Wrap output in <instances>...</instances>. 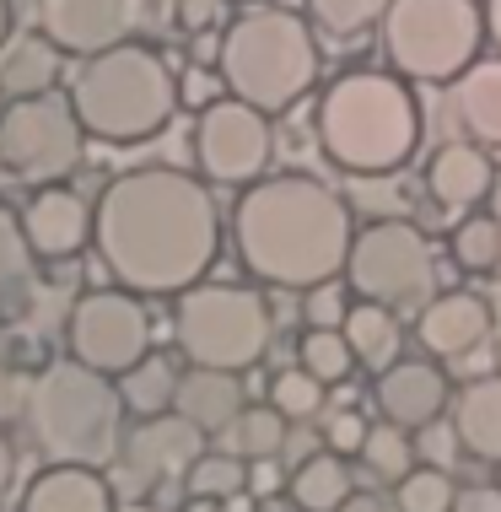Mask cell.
Returning a JSON list of instances; mask_svg holds the SVG:
<instances>
[{"label":"cell","instance_id":"1","mask_svg":"<svg viewBox=\"0 0 501 512\" xmlns=\"http://www.w3.org/2000/svg\"><path fill=\"white\" fill-rule=\"evenodd\" d=\"M92 248L124 292L184 297L221 248L216 200L178 168H130L97 195Z\"/></svg>","mask_w":501,"mask_h":512},{"label":"cell","instance_id":"2","mask_svg":"<svg viewBox=\"0 0 501 512\" xmlns=\"http://www.w3.org/2000/svg\"><path fill=\"white\" fill-rule=\"evenodd\" d=\"M232 232H238V254L248 275L291 286V292L329 286L351 265L356 248L351 205L340 200V189L318 184L308 173H281L254 184L238 200Z\"/></svg>","mask_w":501,"mask_h":512},{"label":"cell","instance_id":"3","mask_svg":"<svg viewBox=\"0 0 501 512\" xmlns=\"http://www.w3.org/2000/svg\"><path fill=\"white\" fill-rule=\"evenodd\" d=\"M318 141L345 173L383 178L410 162L415 141H421V108L399 76L351 71L318 103Z\"/></svg>","mask_w":501,"mask_h":512},{"label":"cell","instance_id":"4","mask_svg":"<svg viewBox=\"0 0 501 512\" xmlns=\"http://www.w3.org/2000/svg\"><path fill=\"white\" fill-rule=\"evenodd\" d=\"M119 421H124V399L103 372L81 362H49L33 378L27 426H33L38 448L54 464H76V469L119 464V448H124Z\"/></svg>","mask_w":501,"mask_h":512},{"label":"cell","instance_id":"5","mask_svg":"<svg viewBox=\"0 0 501 512\" xmlns=\"http://www.w3.org/2000/svg\"><path fill=\"white\" fill-rule=\"evenodd\" d=\"M71 103L87 135L97 141H146L157 135L178 108V81L167 71V60L146 44H124L108 49L97 60H81V71L71 81Z\"/></svg>","mask_w":501,"mask_h":512},{"label":"cell","instance_id":"6","mask_svg":"<svg viewBox=\"0 0 501 512\" xmlns=\"http://www.w3.org/2000/svg\"><path fill=\"white\" fill-rule=\"evenodd\" d=\"M221 81L259 114H281L318 81V44L291 11L259 6L221 33Z\"/></svg>","mask_w":501,"mask_h":512},{"label":"cell","instance_id":"7","mask_svg":"<svg viewBox=\"0 0 501 512\" xmlns=\"http://www.w3.org/2000/svg\"><path fill=\"white\" fill-rule=\"evenodd\" d=\"M485 38V11L475 0H394L383 17L388 60L415 81H464Z\"/></svg>","mask_w":501,"mask_h":512},{"label":"cell","instance_id":"8","mask_svg":"<svg viewBox=\"0 0 501 512\" xmlns=\"http://www.w3.org/2000/svg\"><path fill=\"white\" fill-rule=\"evenodd\" d=\"M178 345L194 367L211 372H232L259 367L270 351V302L254 286H194L178 297Z\"/></svg>","mask_w":501,"mask_h":512},{"label":"cell","instance_id":"9","mask_svg":"<svg viewBox=\"0 0 501 512\" xmlns=\"http://www.w3.org/2000/svg\"><path fill=\"white\" fill-rule=\"evenodd\" d=\"M87 146V124H81L71 92H49V98H27L0 108V168L27 184H60L81 162Z\"/></svg>","mask_w":501,"mask_h":512},{"label":"cell","instance_id":"10","mask_svg":"<svg viewBox=\"0 0 501 512\" xmlns=\"http://www.w3.org/2000/svg\"><path fill=\"white\" fill-rule=\"evenodd\" d=\"M351 286L361 292V302H378V308H410L431 292L437 270H431V243L421 238V227L388 216V221H372L367 232L356 238L351 248Z\"/></svg>","mask_w":501,"mask_h":512},{"label":"cell","instance_id":"11","mask_svg":"<svg viewBox=\"0 0 501 512\" xmlns=\"http://www.w3.org/2000/svg\"><path fill=\"white\" fill-rule=\"evenodd\" d=\"M151 345V318L141 308V297L108 286V292H87L71 308V362L103 372V378H124L130 367L146 362Z\"/></svg>","mask_w":501,"mask_h":512},{"label":"cell","instance_id":"12","mask_svg":"<svg viewBox=\"0 0 501 512\" xmlns=\"http://www.w3.org/2000/svg\"><path fill=\"white\" fill-rule=\"evenodd\" d=\"M194 157L216 184H254L270 162V114L238 98L205 103L200 124H194Z\"/></svg>","mask_w":501,"mask_h":512},{"label":"cell","instance_id":"13","mask_svg":"<svg viewBox=\"0 0 501 512\" xmlns=\"http://www.w3.org/2000/svg\"><path fill=\"white\" fill-rule=\"evenodd\" d=\"M146 17L151 0H38V33L60 54H81V60L135 44Z\"/></svg>","mask_w":501,"mask_h":512},{"label":"cell","instance_id":"14","mask_svg":"<svg viewBox=\"0 0 501 512\" xmlns=\"http://www.w3.org/2000/svg\"><path fill=\"white\" fill-rule=\"evenodd\" d=\"M205 459V432H194L184 415H157V421H141L119 448V486L130 491H151L162 480H189V469Z\"/></svg>","mask_w":501,"mask_h":512},{"label":"cell","instance_id":"15","mask_svg":"<svg viewBox=\"0 0 501 512\" xmlns=\"http://www.w3.org/2000/svg\"><path fill=\"white\" fill-rule=\"evenodd\" d=\"M92 227H97V205H87L76 189L65 184H49L27 200L22 211V232L33 243L38 259H71L92 243Z\"/></svg>","mask_w":501,"mask_h":512},{"label":"cell","instance_id":"16","mask_svg":"<svg viewBox=\"0 0 501 512\" xmlns=\"http://www.w3.org/2000/svg\"><path fill=\"white\" fill-rule=\"evenodd\" d=\"M442 405H448V378H442L431 362L399 356L388 372H378V410H383V421L405 426V432H426V426H437Z\"/></svg>","mask_w":501,"mask_h":512},{"label":"cell","instance_id":"17","mask_svg":"<svg viewBox=\"0 0 501 512\" xmlns=\"http://www.w3.org/2000/svg\"><path fill=\"white\" fill-rule=\"evenodd\" d=\"M485 335H491V302L475 292H448L437 302H426L421 313V345L442 362H464L475 356Z\"/></svg>","mask_w":501,"mask_h":512},{"label":"cell","instance_id":"18","mask_svg":"<svg viewBox=\"0 0 501 512\" xmlns=\"http://www.w3.org/2000/svg\"><path fill=\"white\" fill-rule=\"evenodd\" d=\"M114 480L103 469H76V464H49L33 475L22 496V512H114Z\"/></svg>","mask_w":501,"mask_h":512},{"label":"cell","instance_id":"19","mask_svg":"<svg viewBox=\"0 0 501 512\" xmlns=\"http://www.w3.org/2000/svg\"><path fill=\"white\" fill-rule=\"evenodd\" d=\"M248 405H243V383L232 378V372H211V367H194L184 372V383H178V405L173 415H184L194 432H221L227 437V426L238 421Z\"/></svg>","mask_w":501,"mask_h":512},{"label":"cell","instance_id":"20","mask_svg":"<svg viewBox=\"0 0 501 512\" xmlns=\"http://www.w3.org/2000/svg\"><path fill=\"white\" fill-rule=\"evenodd\" d=\"M54 87H60V49L44 33H22L0 49V92H6V103L49 98Z\"/></svg>","mask_w":501,"mask_h":512},{"label":"cell","instance_id":"21","mask_svg":"<svg viewBox=\"0 0 501 512\" xmlns=\"http://www.w3.org/2000/svg\"><path fill=\"white\" fill-rule=\"evenodd\" d=\"M453 432L475 459L501 464V372L464 383V394L453 405Z\"/></svg>","mask_w":501,"mask_h":512},{"label":"cell","instance_id":"22","mask_svg":"<svg viewBox=\"0 0 501 512\" xmlns=\"http://www.w3.org/2000/svg\"><path fill=\"white\" fill-rule=\"evenodd\" d=\"M491 184H496L491 157H485L480 146H464V141L442 146L437 157H431V168H426V189L442 205H475V200L491 195Z\"/></svg>","mask_w":501,"mask_h":512},{"label":"cell","instance_id":"23","mask_svg":"<svg viewBox=\"0 0 501 512\" xmlns=\"http://www.w3.org/2000/svg\"><path fill=\"white\" fill-rule=\"evenodd\" d=\"M453 108H458V124L475 135V146H491L501 157V60H485L458 81Z\"/></svg>","mask_w":501,"mask_h":512},{"label":"cell","instance_id":"24","mask_svg":"<svg viewBox=\"0 0 501 512\" xmlns=\"http://www.w3.org/2000/svg\"><path fill=\"white\" fill-rule=\"evenodd\" d=\"M351 496H356V480H351V464L340 453H318V459L297 464V475H291V502H297V512H345Z\"/></svg>","mask_w":501,"mask_h":512},{"label":"cell","instance_id":"25","mask_svg":"<svg viewBox=\"0 0 501 512\" xmlns=\"http://www.w3.org/2000/svg\"><path fill=\"white\" fill-rule=\"evenodd\" d=\"M178 383H184V372L167 362V356H146L141 367H130L119 378V399L141 415V421H157V415H173Z\"/></svg>","mask_w":501,"mask_h":512},{"label":"cell","instance_id":"26","mask_svg":"<svg viewBox=\"0 0 501 512\" xmlns=\"http://www.w3.org/2000/svg\"><path fill=\"white\" fill-rule=\"evenodd\" d=\"M286 415L275 405H259V410H243L238 421L227 426V437H221V453H232V459L243 464H264V459H281L286 453Z\"/></svg>","mask_w":501,"mask_h":512},{"label":"cell","instance_id":"27","mask_svg":"<svg viewBox=\"0 0 501 512\" xmlns=\"http://www.w3.org/2000/svg\"><path fill=\"white\" fill-rule=\"evenodd\" d=\"M345 340H351L361 367H394L399 362V318L378 308V302H356L351 318H345Z\"/></svg>","mask_w":501,"mask_h":512},{"label":"cell","instance_id":"28","mask_svg":"<svg viewBox=\"0 0 501 512\" xmlns=\"http://www.w3.org/2000/svg\"><path fill=\"white\" fill-rule=\"evenodd\" d=\"M415 437L405 432V426H394V421H383V426H372L367 432V448H361V464L372 469L378 480H405V475H415Z\"/></svg>","mask_w":501,"mask_h":512},{"label":"cell","instance_id":"29","mask_svg":"<svg viewBox=\"0 0 501 512\" xmlns=\"http://www.w3.org/2000/svg\"><path fill=\"white\" fill-rule=\"evenodd\" d=\"M232 496H248V464L232 453H205L189 469V502H232Z\"/></svg>","mask_w":501,"mask_h":512},{"label":"cell","instance_id":"30","mask_svg":"<svg viewBox=\"0 0 501 512\" xmlns=\"http://www.w3.org/2000/svg\"><path fill=\"white\" fill-rule=\"evenodd\" d=\"M297 356L324 389L340 383V378H351V367H356V351H351V340H345V329H308L302 345H297Z\"/></svg>","mask_w":501,"mask_h":512},{"label":"cell","instance_id":"31","mask_svg":"<svg viewBox=\"0 0 501 512\" xmlns=\"http://www.w3.org/2000/svg\"><path fill=\"white\" fill-rule=\"evenodd\" d=\"M453 254L464 270H496L501 265V221L496 216H469L453 227Z\"/></svg>","mask_w":501,"mask_h":512},{"label":"cell","instance_id":"32","mask_svg":"<svg viewBox=\"0 0 501 512\" xmlns=\"http://www.w3.org/2000/svg\"><path fill=\"white\" fill-rule=\"evenodd\" d=\"M394 502H399V512H453L458 491H453L448 469L421 464L415 475H405V480L394 486Z\"/></svg>","mask_w":501,"mask_h":512},{"label":"cell","instance_id":"33","mask_svg":"<svg viewBox=\"0 0 501 512\" xmlns=\"http://www.w3.org/2000/svg\"><path fill=\"white\" fill-rule=\"evenodd\" d=\"M33 281V243H27L22 221L0 205V297H17Z\"/></svg>","mask_w":501,"mask_h":512},{"label":"cell","instance_id":"34","mask_svg":"<svg viewBox=\"0 0 501 512\" xmlns=\"http://www.w3.org/2000/svg\"><path fill=\"white\" fill-rule=\"evenodd\" d=\"M270 405L281 410L286 421H308V415L324 410V383H318L308 367H286V372H275V383H270Z\"/></svg>","mask_w":501,"mask_h":512},{"label":"cell","instance_id":"35","mask_svg":"<svg viewBox=\"0 0 501 512\" xmlns=\"http://www.w3.org/2000/svg\"><path fill=\"white\" fill-rule=\"evenodd\" d=\"M388 6H394V0H308L313 22L334 38H351V33H361V27L383 22Z\"/></svg>","mask_w":501,"mask_h":512},{"label":"cell","instance_id":"36","mask_svg":"<svg viewBox=\"0 0 501 512\" xmlns=\"http://www.w3.org/2000/svg\"><path fill=\"white\" fill-rule=\"evenodd\" d=\"M302 318H308V329H345V318H351V302H345L340 281L313 286L308 302H302Z\"/></svg>","mask_w":501,"mask_h":512},{"label":"cell","instance_id":"37","mask_svg":"<svg viewBox=\"0 0 501 512\" xmlns=\"http://www.w3.org/2000/svg\"><path fill=\"white\" fill-rule=\"evenodd\" d=\"M367 432H372V426L361 421L356 410H334V415H329V426H324L329 453H340V459H345V453H361V448H367Z\"/></svg>","mask_w":501,"mask_h":512},{"label":"cell","instance_id":"38","mask_svg":"<svg viewBox=\"0 0 501 512\" xmlns=\"http://www.w3.org/2000/svg\"><path fill=\"white\" fill-rule=\"evenodd\" d=\"M458 448H464V442H458V432H453V426H442V421L426 426V432L415 437V453H421L431 469H448L458 459Z\"/></svg>","mask_w":501,"mask_h":512},{"label":"cell","instance_id":"39","mask_svg":"<svg viewBox=\"0 0 501 512\" xmlns=\"http://www.w3.org/2000/svg\"><path fill=\"white\" fill-rule=\"evenodd\" d=\"M27 394H33V383H22L17 372L0 362V426L17 421V415H27Z\"/></svg>","mask_w":501,"mask_h":512},{"label":"cell","instance_id":"40","mask_svg":"<svg viewBox=\"0 0 501 512\" xmlns=\"http://www.w3.org/2000/svg\"><path fill=\"white\" fill-rule=\"evenodd\" d=\"M221 6L227 0H178V27L184 33H205V27L221 22Z\"/></svg>","mask_w":501,"mask_h":512},{"label":"cell","instance_id":"41","mask_svg":"<svg viewBox=\"0 0 501 512\" xmlns=\"http://www.w3.org/2000/svg\"><path fill=\"white\" fill-rule=\"evenodd\" d=\"M453 512H501V486H469V491H458Z\"/></svg>","mask_w":501,"mask_h":512},{"label":"cell","instance_id":"42","mask_svg":"<svg viewBox=\"0 0 501 512\" xmlns=\"http://www.w3.org/2000/svg\"><path fill=\"white\" fill-rule=\"evenodd\" d=\"M286 475H281V459H264V464H248V491H281Z\"/></svg>","mask_w":501,"mask_h":512},{"label":"cell","instance_id":"43","mask_svg":"<svg viewBox=\"0 0 501 512\" xmlns=\"http://www.w3.org/2000/svg\"><path fill=\"white\" fill-rule=\"evenodd\" d=\"M345 512H399V502L383 491H356L351 502H345Z\"/></svg>","mask_w":501,"mask_h":512},{"label":"cell","instance_id":"44","mask_svg":"<svg viewBox=\"0 0 501 512\" xmlns=\"http://www.w3.org/2000/svg\"><path fill=\"white\" fill-rule=\"evenodd\" d=\"M11 475H17V453H11V442H6V432H0V496L11 491Z\"/></svg>","mask_w":501,"mask_h":512},{"label":"cell","instance_id":"45","mask_svg":"<svg viewBox=\"0 0 501 512\" xmlns=\"http://www.w3.org/2000/svg\"><path fill=\"white\" fill-rule=\"evenodd\" d=\"M11 44V0H0V49Z\"/></svg>","mask_w":501,"mask_h":512},{"label":"cell","instance_id":"46","mask_svg":"<svg viewBox=\"0 0 501 512\" xmlns=\"http://www.w3.org/2000/svg\"><path fill=\"white\" fill-rule=\"evenodd\" d=\"M216 512H254V496H232V502H216Z\"/></svg>","mask_w":501,"mask_h":512},{"label":"cell","instance_id":"47","mask_svg":"<svg viewBox=\"0 0 501 512\" xmlns=\"http://www.w3.org/2000/svg\"><path fill=\"white\" fill-rule=\"evenodd\" d=\"M485 17H491V22H485V27H491V38L501 44V0H491V11H485Z\"/></svg>","mask_w":501,"mask_h":512},{"label":"cell","instance_id":"48","mask_svg":"<svg viewBox=\"0 0 501 512\" xmlns=\"http://www.w3.org/2000/svg\"><path fill=\"white\" fill-rule=\"evenodd\" d=\"M491 216L501 221V173H496V184H491Z\"/></svg>","mask_w":501,"mask_h":512},{"label":"cell","instance_id":"49","mask_svg":"<svg viewBox=\"0 0 501 512\" xmlns=\"http://www.w3.org/2000/svg\"><path fill=\"white\" fill-rule=\"evenodd\" d=\"M491 318H496V329H501V281L491 286Z\"/></svg>","mask_w":501,"mask_h":512},{"label":"cell","instance_id":"50","mask_svg":"<svg viewBox=\"0 0 501 512\" xmlns=\"http://www.w3.org/2000/svg\"><path fill=\"white\" fill-rule=\"evenodd\" d=\"M184 512H216V502H189Z\"/></svg>","mask_w":501,"mask_h":512}]
</instances>
